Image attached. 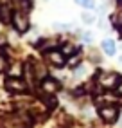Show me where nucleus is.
<instances>
[{
  "mask_svg": "<svg viewBox=\"0 0 122 128\" xmlns=\"http://www.w3.org/2000/svg\"><path fill=\"white\" fill-rule=\"evenodd\" d=\"M13 25L16 27V31H20V32H25L29 29V18H27V13L18 9L14 14H13Z\"/></svg>",
  "mask_w": 122,
  "mask_h": 128,
  "instance_id": "f257e3e1",
  "label": "nucleus"
},
{
  "mask_svg": "<svg viewBox=\"0 0 122 128\" xmlns=\"http://www.w3.org/2000/svg\"><path fill=\"white\" fill-rule=\"evenodd\" d=\"M99 116L102 117V121H106V123H115L119 119V110H117V106L108 105V106H102L99 110Z\"/></svg>",
  "mask_w": 122,
  "mask_h": 128,
  "instance_id": "f03ea898",
  "label": "nucleus"
},
{
  "mask_svg": "<svg viewBox=\"0 0 122 128\" xmlns=\"http://www.w3.org/2000/svg\"><path fill=\"white\" fill-rule=\"evenodd\" d=\"M5 88L9 92H25L27 90V85H25L20 78H9L5 81Z\"/></svg>",
  "mask_w": 122,
  "mask_h": 128,
  "instance_id": "7ed1b4c3",
  "label": "nucleus"
},
{
  "mask_svg": "<svg viewBox=\"0 0 122 128\" xmlns=\"http://www.w3.org/2000/svg\"><path fill=\"white\" fill-rule=\"evenodd\" d=\"M117 80H119V76L113 74V72H101L99 74V83L102 85V87H108V88L115 87V81Z\"/></svg>",
  "mask_w": 122,
  "mask_h": 128,
  "instance_id": "20e7f679",
  "label": "nucleus"
},
{
  "mask_svg": "<svg viewBox=\"0 0 122 128\" xmlns=\"http://www.w3.org/2000/svg\"><path fill=\"white\" fill-rule=\"evenodd\" d=\"M41 90L45 94H54V92L59 90V83L56 80H52V78H45L41 81Z\"/></svg>",
  "mask_w": 122,
  "mask_h": 128,
  "instance_id": "39448f33",
  "label": "nucleus"
},
{
  "mask_svg": "<svg viewBox=\"0 0 122 128\" xmlns=\"http://www.w3.org/2000/svg\"><path fill=\"white\" fill-rule=\"evenodd\" d=\"M47 58L50 63H54L56 67H63L65 65V54L59 52V50H49L47 52Z\"/></svg>",
  "mask_w": 122,
  "mask_h": 128,
  "instance_id": "423d86ee",
  "label": "nucleus"
},
{
  "mask_svg": "<svg viewBox=\"0 0 122 128\" xmlns=\"http://www.w3.org/2000/svg\"><path fill=\"white\" fill-rule=\"evenodd\" d=\"M0 20H2L4 24H7V22H13V14H11V11H9V7L0 6Z\"/></svg>",
  "mask_w": 122,
  "mask_h": 128,
  "instance_id": "0eeeda50",
  "label": "nucleus"
},
{
  "mask_svg": "<svg viewBox=\"0 0 122 128\" xmlns=\"http://www.w3.org/2000/svg\"><path fill=\"white\" fill-rule=\"evenodd\" d=\"M102 49L106 50V54H110V56H113V54H115V50H117L115 44H113V40H104V42H102Z\"/></svg>",
  "mask_w": 122,
  "mask_h": 128,
  "instance_id": "6e6552de",
  "label": "nucleus"
},
{
  "mask_svg": "<svg viewBox=\"0 0 122 128\" xmlns=\"http://www.w3.org/2000/svg\"><path fill=\"white\" fill-rule=\"evenodd\" d=\"M111 24L115 25V27L122 29V11H119V13H115V14L111 16Z\"/></svg>",
  "mask_w": 122,
  "mask_h": 128,
  "instance_id": "1a4fd4ad",
  "label": "nucleus"
},
{
  "mask_svg": "<svg viewBox=\"0 0 122 128\" xmlns=\"http://www.w3.org/2000/svg\"><path fill=\"white\" fill-rule=\"evenodd\" d=\"M79 6H83V7H86V9H93V6H95V2L93 0H75Z\"/></svg>",
  "mask_w": 122,
  "mask_h": 128,
  "instance_id": "9d476101",
  "label": "nucleus"
},
{
  "mask_svg": "<svg viewBox=\"0 0 122 128\" xmlns=\"http://www.w3.org/2000/svg\"><path fill=\"white\" fill-rule=\"evenodd\" d=\"M115 92L122 98V78H120V76H119V80H117V83H115Z\"/></svg>",
  "mask_w": 122,
  "mask_h": 128,
  "instance_id": "9b49d317",
  "label": "nucleus"
},
{
  "mask_svg": "<svg viewBox=\"0 0 122 128\" xmlns=\"http://www.w3.org/2000/svg\"><path fill=\"white\" fill-rule=\"evenodd\" d=\"M74 50H75V49H74L72 45H68V44L65 45V52H74ZM66 56H68V54H66Z\"/></svg>",
  "mask_w": 122,
  "mask_h": 128,
  "instance_id": "f8f14e48",
  "label": "nucleus"
},
{
  "mask_svg": "<svg viewBox=\"0 0 122 128\" xmlns=\"http://www.w3.org/2000/svg\"><path fill=\"white\" fill-rule=\"evenodd\" d=\"M2 69H4V60L0 58V70H2Z\"/></svg>",
  "mask_w": 122,
  "mask_h": 128,
  "instance_id": "ddd939ff",
  "label": "nucleus"
},
{
  "mask_svg": "<svg viewBox=\"0 0 122 128\" xmlns=\"http://www.w3.org/2000/svg\"><path fill=\"white\" fill-rule=\"evenodd\" d=\"M120 2H122V0H120Z\"/></svg>",
  "mask_w": 122,
  "mask_h": 128,
  "instance_id": "4468645a",
  "label": "nucleus"
}]
</instances>
